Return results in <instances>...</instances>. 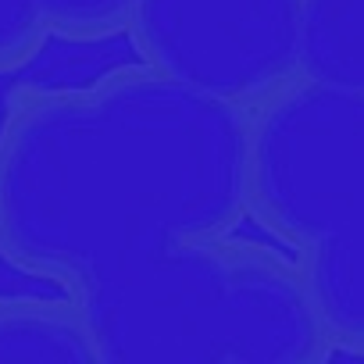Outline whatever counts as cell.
I'll list each match as a JSON object with an SVG mask.
<instances>
[{
	"mask_svg": "<svg viewBox=\"0 0 364 364\" xmlns=\"http://www.w3.org/2000/svg\"><path fill=\"white\" fill-rule=\"evenodd\" d=\"M364 215V90L289 79L247 111V218L293 254Z\"/></svg>",
	"mask_w": 364,
	"mask_h": 364,
	"instance_id": "3",
	"label": "cell"
},
{
	"mask_svg": "<svg viewBox=\"0 0 364 364\" xmlns=\"http://www.w3.org/2000/svg\"><path fill=\"white\" fill-rule=\"evenodd\" d=\"M296 261L336 353L364 357V215L296 250Z\"/></svg>",
	"mask_w": 364,
	"mask_h": 364,
	"instance_id": "6",
	"label": "cell"
},
{
	"mask_svg": "<svg viewBox=\"0 0 364 364\" xmlns=\"http://www.w3.org/2000/svg\"><path fill=\"white\" fill-rule=\"evenodd\" d=\"M100 364H321L336 357L296 254L175 240L72 296Z\"/></svg>",
	"mask_w": 364,
	"mask_h": 364,
	"instance_id": "2",
	"label": "cell"
},
{
	"mask_svg": "<svg viewBox=\"0 0 364 364\" xmlns=\"http://www.w3.org/2000/svg\"><path fill=\"white\" fill-rule=\"evenodd\" d=\"M0 360L100 364L82 307L65 296L0 293Z\"/></svg>",
	"mask_w": 364,
	"mask_h": 364,
	"instance_id": "7",
	"label": "cell"
},
{
	"mask_svg": "<svg viewBox=\"0 0 364 364\" xmlns=\"http://www.w3.org/2000/svg\"><path fill=\"white\" fill-rule=\"evenodd\" d=\"M300 75L364 90V0H300Z\"/></svg>",
	"mask_w": 364,
	"mask_h": 364,
	"instance_id": "8",
	"label": "cell"
},
{
	"mask_svg": "<svg viewBox=\"0 0 364 364\" xmlns=\"http://www.w3.org/2000/svg\"><path fill=\"white\" fill-rule=\"evenodd\" d=\"M136 61L243 111L300 75V0H136Z\"/></svg>",
	"mask_w": 364,
	"mask_h": 364,
	"instance_id": "4",
	"label": "cell"
},
{
	"mask_svg": "<svg viewBox=\"0 0 364 364\" xmlns=\"http://www.w3.org/2000/svg\"><path fill=\"white\" fill-rule=\"evenodd\" d=\"M247 218V111L143 61L18 86L0 114V261L79 296Z\"/></svg>",
	"mask_w": 364,
	"mask_h": 364,
	"instance_id": "1",
	"label": "cell"
},
{
	"mask_svg": "<svg viewBox=\"0 0 364 364\" xmlns=\"http://www.w3.org/2000/svg\"><path fill=\"white\" fill-rule=\"evenodd\" d=\"M136 0H0V75L33 65L50 40L100 43L125 36Z\"/></svg>",
	"mask_w": 364,
	"mask_h": 364,
	"instance_id": "5",
	"label": "cell"
}]
</instances>
